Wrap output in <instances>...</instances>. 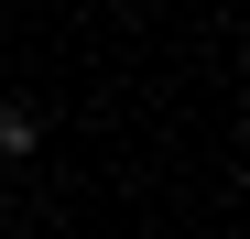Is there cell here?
<instances>
[{"label": "cell", "mask_w": 250, "mask_h": 239, "mask_svg": "<svg viewBox=\"0 0 250 239\" xmlns=\"http://www.w3.org/2000/svg\"><path fill=\"white\" fill-rule=\"evenodd\" d=\"M33 141H44V120H33V109L11 98V109H0V152H33Z\"/></svg>", "instance_id": "1"}, {"label": "cell", "mask_w": 250, "mask_h": 239, "mask_svg": "<svg viewBox=\"0 0 250 239\" xmlns=\"http://www.w3.org/2000/svg\"><path fill=\"white\" fill-rule=\"evenodd\" d=\"M239 196H250V163H239Z\"/></svg>", "instance_id": "2"}]
</instances>
